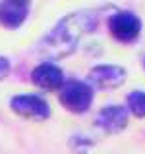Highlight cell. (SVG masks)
I'll use <instances>...</instances> for the list:
<instances>
[{
  "label": "cell",
  "mask_w": 145,
  "mask_h": 154,
  "mask_svg": "<svg viewBox=\"0 0 145 154\" xmlns=\"http://www.w3.org/2000/svg\"><path fill=\"white\" fill-rule=\"evenodd\" d=\"M97 25H99V14L95 10H79L68 14L48 31V35L39 45V50L50 58L70 56L77 48L81 37L93 33Z\"/></svg>",
  "instance_id": "obj_1"
},
{
  "label": "cell",
  "mask_w": 145,
  "mask_h": 154,
  "mask_svg": "<svg viewBox=\"0 0 145 154\" xmlns=\"http://www.w3.org/2000/svg\"><path fill=\"white\" fill-rule=\"evenodd\" d=\"M58 100L62 108H66L72 114H85L93 106L95 89L91 83L81 79H68L64 87L58 91Z\"/></svg>",
  "instance_id": "obj_2"
},
{
  "label": "cell",
  "mask_w": 145,
  "mask_h": 154,
  "mask_svg": "<svg viewBox=\"0 0 145 154\" xmlns=\"http://www.w3.org/2000/svg\"><path fill=\"white\" fill-rule=\"evenodd\" d=\"M106 27H108V33L112 35L116 42L134 45L141 37L143 23H141V17L132 10H118V12L108 16Z\"/></svg>",
  "instance_id": "obj_3"
},
{
  "label": "cell",
  "mask_w": 145,
  "mask_h": 154,
  "mask_svg": "<svg viewBox=\"0 0 145 154\" xmlns=\"http://www.w3.org/2000/svg\"><path fill=\"white\" fill-rule=\"evenodd\" d=\"M10 108L14 114H18L23 119H33V122H45L50 118L52 110L48 100L43 94L37 93H19L10 98Z\"/></svg>",
  "instance_id": "obj_4"
},
{
  "label": "cell",
  "mask_w": 145,
  "mask_h": 154,
  "mask_svg": "<svg viewBox=\"0 0 145 154\" xmlns=\"http://www.w3.org/2000/svg\"><path fill=\"white\" fill-rule=\"evenodd\" d=\"M128 79V71L116 64H97L87 73V83L93 89H118Z\"/></svg>",
  "instance_id": "obj_5"
},
{
  "label": "cell",
  "mask_w": 145,
  "mask_h": 154,
  "mask_svg": "<svg viewBox=\"0 0 145 154\" xmlns=\"http://www.w3.org/2000/svg\"><path fill=\"white\" fill-rule=\"evenodd\" d=\"M31 83L37 87V89L45 91V93H54V91H60L66 83V75L64 69H62L58 64L54 62H41L31 69Z\"/></svg>",
  "instance_id": "obj_6"
},
{
  "label": "cell",
  "mask_w": 145,
  "mask_h": 154,
  "mask_svg": "<svg viewBox=\"0 0 145 154\" xmlns=\"http://www.w3.org/2000/svg\"><path fill=\"white\" fill-rule=\"evenodd\" d=\"M128 122H130V112L126 106H120V104H106L95 116L97 127L106 133L124 131L128 127Z\"/></svg>",
  "instance_id": "obj_7"
},
{
  "label": "cell",
  "mask_w": 145,
  "mask_h": 154,
  "mask_svg": "<svg viewBox=\"0 0 145 154\" xmlns=\"http://www.w3.org/2000/svg\"><path fill=\"white\" fill-rule=\"evenodd\" d=\"M29 17V2L23 0H2L0 2V25L6 29H18Z\"/></svg>",
  "instance_id": "obj_8"
},
{
  "label": "cell",
  "mask_w": 145,
  "mask_h": 154,
  "mask_svg": "<svg viewBox=\"0 0 145 154\" xmlns=\"http://www.w3.org/2000/svg\"><path fill=\"white\" fill-rule=\"evenodd\" d=\"M126 108L135 118H145V91H132L126 96Z\"/></svg>",
  "instance_id": "obj_9"
},
{
  "label": "cell",
  "mask_w": 145,
  "mask_h": 154,
  "mask_svg": "<svg viewBox=\"0 0 145 154\" xmlns=\"http://www.w3.org/2000/svg\"><path fill=\"white\" fill-rule=\"evenodd\" d=\"M10 73H12V62H10V58L0 56V81H4Z\"/></svg>",
  "instance_id": "obj_10"
},
{
  "label": "cell",
  "mask_w": 145,
  "mask_h": 154,
  "mask_svg": "<svg viewBox=\"0 0 145 154\" xmlns=\"http://www.w3.org/2000/svg\"><path fill=\"white\" fill-rule=\"evenodd\" d=\"M143 67H145V58H143Z\"/></svg>",
  "instance_id": "obj_11"
},
{
  "label": "cell",
  "mask_w": 145,
  "mask_h": 154,
  "mask_svg": "<svg viewBox=\"0 0 145 154\" xmlns=\"http://www.w3.org/2000/svg\"><path fill=\"white\" fill-rule=\"evenodd\" d=\"M23 2H29V0H23Z\"/></svg>",
  "instance_id": "obj_12"
}]
</instances>
